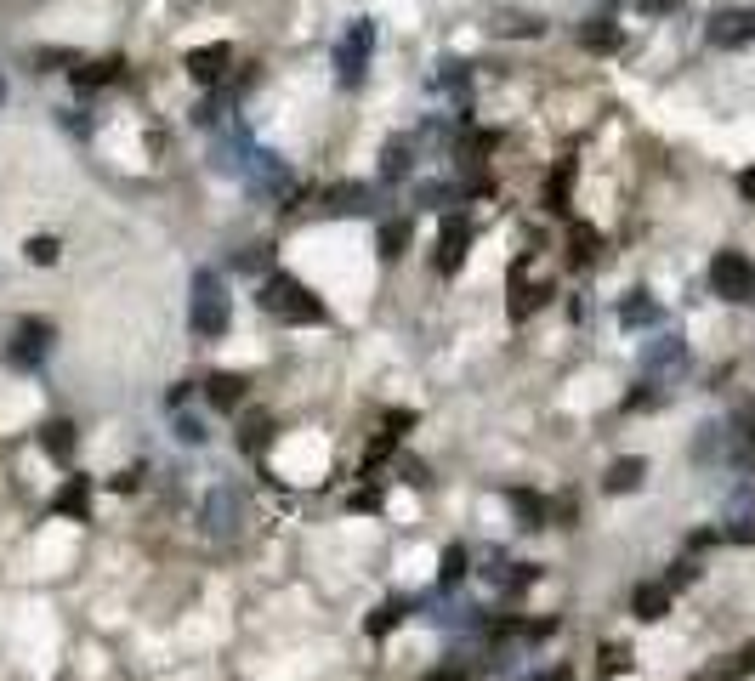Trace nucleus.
Returning a JSON list of instances; mask_svg holds the SVG:
<instances>
[{
	"mask_svg": "<svg viewBox=\"0 0 755 681\" xmlns=\"http://www.w3.org/2000/svg\"><path fill=\"white\" fill-rule=\"evenodd\" d=\"M256 301H262V313L279 318V324H324V301L301 279H290V273H267Z\"/></svg>",
	"mask_w": 755,
	"mask_h": 681,
	"instance_id": "obj_1",
	"label": "nucleus"
},
{
	"mask_svg": "<svg viewBox=\"0 0 755 681\" xmlns=\"http://www.w3.org/2000/svg\"><path fill=\"white\" fill-rule=\"evenodd\" d=\"M228 318H233V301H228L222 273L199 267L194 273V301H188V324H194V335L199 341H216V335L228 330Z\"/></svg>",
	"mask_w": 755,
	"mask_h": 681,
	"instance_id": "obj_2",
	"label": "nucleus"
},
{
	"mask_svg": "<svg viewBox=\"0 0 755 681\" xmlns=\"http://www.w3.org/2000/svg\"><path fill=\"white\" fill-rule=\"evenodd\" d=\"M199 523H205L211 540H233V534L245 528V489H239V483H216V489L205 494V506H199Z\"/></svg>",
	"mask_w": 755,
	"mask_h": 681,
	"instance_id": "obj_3",
	"label": "nucleus"
},
{
	"mask_svg": "<svg viewBox=\"0 0 755 681\" xmlns=\"http://www.w3.org/2000/svg\"><path fill=\"white\" fill-rule=\"evenodd\" d=\"M369 52H375V23L369 18H358L347 29V35H341V46H335V80H341V86H358V80H364V69H369Z\"/></svg>",
	"mask_w": 755,
	"mask_h": 681,
	"instance_id": "obj_4",
	"label": "nucleus"
},
{
	"mask_svg": "<svg viewBox=\"0 0 755 681\" xmlns=\"http://www.w3.org/2000/svg\"><path fill=\"white\" fill-rule=\"evenodd\" d=\"M710 290H716L721 301H755V262L738 256V250H721L716 262H710Z\"/></svg>",
	"mask_w": 755,
	"mask_h": 681,
	"instance_id": "obj_5",
	"label": "nucleus"
},
{
	"mask_svg": "<svg viewBox=\"0 0 755 681\" xmlns=\"http://www.w3.org/2000/svg\"><path fill=\"white\" fill-rule=\"evenodd\" d=\"M46 352H52V324H40V318H23L18 335H12V347H6V358H12V364H23V369H35Z\"/></svg>",
	"mask_w": 755,
	"mask_h": 681,
	"instance_id": "obj_6",
	"label": "nucleus"
},
{
	"mask_svg": "<svg viewBox=\"0 0 755 681\" xmlns=\"http://www.w3.org/2000/svg\"><path fill=\"white\" fill-rule=\"evenodd\" d=\"M466 245H472V222L455 210L438 233V273H460V267H466Z\"/></svg>",
	"mask_w": 755,
	"mask_h": 681,
	"instance_id": "obj_7",
	"label": "nucleus"
},
{
	"mask_svg": "<svg viewBox=\"0 0 755 681\" xmlns=\"http://www.w3.org/2000/svg\"><path fill=\"white\" fill-rule=\"evenodd\" d=\"M704 35H710V46H727V52H733V46H750V40H755V12H738V6H727V12H716V18H710V29H704Z\"/></svg>",
	"mask_w": 755,
	"mask_h": 681,
	"instance_id": "obj_8",
	"label": "nucleus"
},
{
	"mask_svg": "<svg viewBox=\"0 0 755 681\" xmlns=\"http://www.w3.org/2000/svg\"><path fill=\"white\" fill-rule=\"evenodd\" d=\"M228 63H233L228 46H194V52H188V74H194L199 86H222V80H228Z\"/></svg>",
	"mask_w": 755,
	"mask_h": 681,
	"instance_id": "obj_9",
	"label": "nucleus"
},
{
	"mask_svg": "<svg viewBox=\"0 0 755 681\" xmlns=\"http://www.w3.org/2000/svg\"><path fill=\"white\" fill-rule=\"evenodd\" d=\"M670 596H676V591H670L665 579H653V585H636V591H631V613L653 625V619H665V613H670Z\"/></svg>",
	"mask_w": 755,
	"mask_h": 681,
	"instance_id": "obj_10",
	"label": "nucleus"
},
{
	"mask_svg": "<svg viewBox=\"0 0 755 681\" xmlns=\"http://www.w3.org/2000/svg\"><path fill=\"white\" fill-rule=\"evenodd\" d=\"M642 477H648V460H642V454H625V460L608 466L602 489H608V494H631V489H642Z\"/></svg>",
	"mask_w": 755,
	"mask_h": 681,
	"instance_id": "obj_11",
	"label": "nucleus"
},
{
	"mask_svg": "<svg viewBox=\"0 0 755 681\" xmlns=\"http://www.w3.org/2000/svg\"><path fill=\"white\" fill-rule=\"evenodd\" d=\"M245 375H239V369H216L211 381H205V398L216 403V409H233V403H245Z\"/></svg>",
	"mask_w": 755,
	"mask_h": 681,
	"instance_id": "obj_12",
	"label": "nucleus"
},
{
	"mask_svg": "<svg viewBox=\"0 0 755 681\" xmlns=\"http://www.w3.org/2000/svg\"><path fill=\"white\" fill-rule=\"evenodd\" d=\"M619 324H625V330H648V324H659V301H653L648 290H631V296L619 301Z\"/></svg>",
	"mask_w": 755,
	"mask_h": 681,
	"instance_id": "obj_13",
	"label": "nucleus"
},
{
	"mask_svg": "<svg viewBox=\"0 0 755 681\" xmlns=\"http://www.w3.org/2000/svg\"><path fill=\"white\" fill-rule=\"evenodd\" d=\"M682 364H687V347L676 335H665V341H653V347L642 352V369H648V375H665V369H682Z\"/></svg>",
	"mask_w": 755,
	"mask_h": 681,
	"instance_id": "obj_14",
	"label": "nucleus"
},
{
	"mask_svg": "<svg viewBox=\"0 0 755 681\" xmlns=\"http://www.w3.org/2000/svg\"><path fill=\"white\" fill-rule=\"evenodd\" d=\"M52 511H63V517H86L91 511V483L86 477H69V483L52 494Z\"/></svg>",
	"mask_w": 755,
	"mask_h": 681,
	"instance_id": "obj_15",
	"label": "nucleus"
},
{
	"mask_svg": "<svg viewBox=\"0 0 755 681\" xmlns=\"http://www.w3.org/2000/svg\"><path fill=\"white\" fill-rule=\"evenodd\" d=\"M523 267H528V262H517V267H511V318H517V324H523V318H528V313H534V307L545 301V290L523 284Z\"/></svg>",
	"mask_w": 755,
	"mask_h": 681,
	"instance_id": "obj_16",
	"label": "nucleus"
},
{
	"mask_svg": "<svg viewBox=\"0 0 755 681\" xmlns=\"http://www.w3.org/2000/svg\"><path fill=\"white\" fill-rule=\"evenodd\" d=\"M409 613H415V602H409V596H392V602H381V608L369 613V625H364V630H369V636H387L392 625H404Z\"/></svg>",
	"mask_w": 755,
	"mask_h": 681,
	"instance_id": "obj_17",
	"label": "nucleus"
},
{
	"mask_svg": "<svg viewBox=\"0 0 755 681\" xmlns=\"http://www.w3.org/2000/svg\"><path fill=\"white\" fill-rule=\"evenodd\" d=\"M466 574H472V557H466V545H443V557H438V585H443V591H455Z\"/></svg>",
	"mask_w": 755,
	"mask_h": 681,
	"instance_id": "obj_18",
	"label": "nucleus"
},
{
	"mask_svg": "<svg viewBox=\"0 0 755 681\" xmlns=\"http://www.w3.org/2000/svg\"><path fill=\"white\" fill-rule=\"evenodd\" d=\"M580 46L585 52H619V23H608V18L580 23Z\"/></svg>",
	"mask_w": 755,
	"mask_h": 681,
	"instance_id": "obj_19",
	"label": "nucleus"
},
{
	"mask_svg": "<svg viewBox=\"0 0 755 681\" xmlns=\"http://www.w3.org/2000/svg\"><path fill=\"white\" fill-rule=\"evenodd\" d=\"M40 449L52 454V460H69V454H74V426H69V420H52V426H40Z\"/></svg>",
	"mask_w": 755,
	"mask_h": 681,
	"instance_id": "obj_20",
	"label": "nucleus"
},
{
	"mask_svg": "<svg viewBox=\"0 0 755 681\" xmlns=\"http://www.w3.org/2000/svg\"><path fill=\"white\" fill-rule=\"evenodd\" d=\"M409 165H415V142L392 137V142H387V154H381V176H387V182H398V176H404Z\"/></svg>",
	"mask_w": 755,
	"mask_h": 681,
	"instance_id": "obj_21",
	"label": "nucleus"
},
{
	"mask_svg": "<svg viewBox=\"0 0 755 681\" xmlns=\"http://www.w3.org/2000/svg\"><path fill=\"white\" fill-rule=\"evenodd\" d=\"M506 500H511V511H517V523H523V528H540L545 523V500L534 489H511Z\"/></svg>",
	"mask_w": 755,
	"mask_h": 681,
	"instance_id": "obj_22",
	"label": "nucleus"
},
{
	"mask_svg": "<svg viewBox=\"0 0 755 681\" xmlns=\"http://www.w3.org/2000/svg\"><path fill=\"white\" fill-rule=\"evenodd\" d=\"M631 659H636V653H631L625 642H602V647H597V670H602V676H625V670H631Z\"/></svg>",
	"mask_w": 755,
	"mask_h": 681,
	"instance_id": "obj_23",
	"label": "nucleus"
},
{
	"mask_svg": "<svg viewBox=\"0 0 755 681\" xmlns=\"http://www.w3.org/2000/svg\"><path fill=\"white\" fill-rule=\"evenodd\" d=\"M330 216H358V210H369V188H330Z\"/></svg>",
	"mask_w": 755,
	"mask_h": 681,
	"instance_id": "obj_24",
	"label": "nucleus"
},
{
	"mask_svg": "<svg viewBox=\"0 0 755 681\" xmlns=\"http://www.w3.org/2000/svg\"><path fill=\"white\" fill-rule=\"evenodd\" d=\"M108 80H120V63H114V57H108V63H80V69H74V86L80 91H91V86H108Z\"/></svg>",
	"mask_w": 755,
	"mask_h": 681,
	"instance_id": "obj_25",
	"label": "nucleus"
},
{
	"mask_svg": "<svg viewBox=\"0 0 755 681\" xmlns=\"http://www.w3.org/2000/svg\"><path fill=\"white\" fill-rule=\"evenodd\" d=\"M568 188H574V159H562L557 176H551V199H545V210H568Z\"/></svg>",
	"mask_w": 755,
	"mask_h": 681,
	"instance_id": "obj_26",
	"label": "nucleus"
},
{
	"mask_svg": "<svg viewBox=\"0 0 755 681\" xmlns=\"http://www.w3.org/2000/svg\"><path fill=\"white\" fill-rule=\"evenodd\" d=\"M409 245V222H387L381 227V262H398Z\"/></svg>",
	"mask_w": 755,
	"mask_h": 681,
	"instance_id": "obj_27",
	"label": "nucleus"
},
{
	"mask_svg": "<svg viewBox=\"0 0 755 681\" xmlns=\"http://www.w3.org/2000/svg\"><path fill=\"white\" fill-rule=\"evenodd\" d=\"M23 256H29L35 267H52L57 262V239H52V233H35V239L23 245Z\"/></svg>",
	"mask_w": 755,
	"mask_h": 681,
	"instance_id": "obj_28",
	"label": "nucleus"
},
{
	"mask_svg": "<svg viewBox=\"0 0 755 681\" xmlns=\"http://www.w3.org/2000/svg\"><path fill=\"white\" fill-rule=\"evenodd\" d=\"M568 245H574V250H568V256H574V262H591V256H597V227H574V239H568Z\"/></svg>",
	"mask_w": 755,
	"mask_h": 681,
	"instance_id": "obj_29",
	"label": "nucleus"
},
{
	"mask_svg": "<svg viewBox=\"0 0 755 681\" xmlns=\"http://www.w3.org/2000/svg\"><path fill=\"white\" fill-rule=\"evenodd\" d=\"M693 579H699V562H693V557H682V562H670L665 585H670V591H682V585H693Z\"/></svg>",
	"mask_w": 755,
	"mask_h": 681,
	"instance_id": "obj_30",
	"label": "nucleus"
},
{
	"mask_svg": "<svg viewBox=\"0 0 755 681\" xmlns=\"http://www.w3.org/2000/svg\"><path fill=\"white\" fill-rule=\"evenodd\" d=\"M267 437H273V420H262V415H256V420H245V449H250V454L262 449Z\"/></svg>",
	"mask_w": 755,
	"mask_h": 681,
	"instance_id": "obj_31",
	"label": "nucleus"
},
{
	"mask_svg": "<svg viewBox=\"0 0 755 681\" xmlns=\"http://www.w3.org/2000/svg\"><path fill=\"white\" fill-rule=\"evenodd\" d=\"M347 506H352V511H381V489H375V483H364V489H352Z\"/></svg>",
	"mask_w": 755,
	"mask_h": 681,
	"instance_id": "obj_32",
	"label": "nucleus"
},
{
	"mask_svg": "<svg viewBox=\"0 0 755 681\" xmlns=\"http://www.w3.org/2000/svg\"><path fill=\"white\" fill-rule=\"evenodd\" d=\"M636 12L642 18H670V12H682V0H636Z\"/></svg>",
	"mask_w": 755,
	"mask_h": 681,
	"instance_id": "obj_33",
	"label": "nucleus"
},
{
	"mask_svg": "<svg viewBox=\"0 0 755 681\" xmlns=\"http://www.w3.org/2000/svg\"><path fill=\"white\" fill-rule=\"evenodd\" d=\"M500 29L506 35H545V18H506Z\"/></svg>",
	"mask_w": 755,
	"mask_h": 681,
	"instance_id": "obj_34",
	"label": "nucleus"
},
{
	"mask_svg": "<svg viewBox=\"0 0 755 681\" xmlns=\"http://www.w3.org/2000/svg\"><path fill=\"white\" fill-rule=\"evenodd\" d=\"M721 540H733V545H755V517H744V523H733V528H721Z\"/></svg>",
	"mask_w": 755,
	"mask_h": 681,
	"instance_id": "obj_35",
	"label": "nucleus"
},
{
	"mask_svg": "<svg viewBox=\"0 0 755 681\" xmlns=\"http://www.w3.org/2000/svg\"><path fill=\"white\" fill-rule=\"evenodd\" d=\"M426 681H472V676H466V664H438V670H426Z\"/></svg>",
	"mask_w": 755,
	"mask_h": 681,
	"instance_id": "obj_36",
	"label": "nucleus"
},
{
	"mask_svg": "<svg viewBox=\"0 0 755 681\" xmlns=\"http://www.w3.org/2000/svg\"><path fill=\"white\" fill-rule=\"evenodd\" d=\"M176 432H182V443H205V426H199L194 415H182V420H176Z\"/></svg>",
	"mask_w": 755,
	"mask_h": 681,
	"instance_id": "obj_37",
	"label": "nucleus"
},
{
	"mask_svg": "<svg viewBox=\"0 0 755 681\" xmlns=\"http://www.w3.org/2000/svg\"><path fill=\"white\" fill-rule=\"evenodd\" d=\"M738 193H744V199L755 205V165H750V171H738Z\"/></svg>",
	"mask_w": 755,
	"mask_h": 681,
	"instance_id": "obj_38",
	"label": "nucleus"
},
{
	"mask_svg": "<svg viewBox=\"0 0 755 681\" xmlns=\"http://www.w3.org/2000/svg\"><path fill=\"white\" fill-rule=\"evenodd\" d=\"M528 681H574V670H568V664H557V670H540V676H528Z\"/></svg>",
	"mask_w": 755,
	"mask_h": 681,
	"instance_id": "obj_39",
	"label": "nucleus"
},
{
	"mask_svg": "<svg viewBox=\"0 0 755 681\" xmlns=\"http://www.w3.org/2000/svg\"><path fill=\"white\" fill-rule=\"evenodd\" d=\"M0 103H6V74H0Z\"/></svg>",
	"mask_w": 755,
	"mask_h": 681,
	"instance_id": "obj_40",
	"label": "nucleus"
},
{
	"mask_svg": "<svg viewBox=\"0 0 755 681\" xmlns=\"http://www.w3.org/2000/svg\"><path fill=\"white\" fill-rule=\"evenodd\" d=\"M750 437H755V420H750Z\"/></svg>",
	"mask_w": 755,
	"mask_h": 681,
	"instance_id": "obj_41",
	"label": "nucleus"
}]
</instances>
